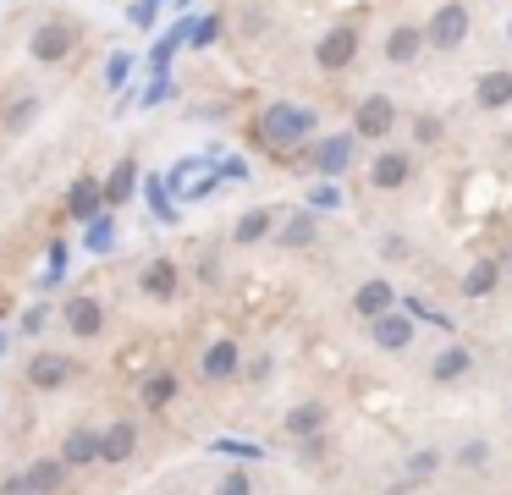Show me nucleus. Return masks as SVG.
<instances>
[{
	"label": "nucleus",
	"instance_id": "nucleus-29",
	"mask_svg": "<svg viewBox=\"0 0 512 495\" xmlns=\"http://www.w3.org/2000/svg\"><path fill=\"white\" fill-rule=\"evenodd\" d=\"M402 473H408L413 484L435 479V473H441V451H435V446H419V451H408V462H402Z\"/></svg>",
	"mask_w": 512,
	"mask_h": 495
},
{
	"label": "nucleus",
	"instance_id": "nucleus-39",
	"mask_svg": "<svg viewBox=\"0 0 512 495\" xmlns=\"http://www.w3.org/2000/svg\"><path fill=\"white\" fill-rule=\"evenodd\" d=\"M45 319H50V308L34 303V308H28V319H23V330H45Z\"/></svg>",
	"mask_w": 512,
	"mask_h": 495
},
{
	"label": "nucleus",
	"instance_id": "nucleus-10",
	"mask_svg": "<svg viewBox=\"0 0 512 495\" xmlns=\"http://www.w3.org/2000/svg\"><path fill=\"white\" fill-rule=\"evenodd\" d=\"M34 61H45V66H56V61H67L72 50H78V22H45V28L34 33Z\"/></svg>",
	"mask_w": 512,
	"mask_h": 495
},
{
	"label": "nucleus",
	"instance_id": "nucleus-4",
	"mask_svg": "<svg viewBox=\"0 0 512 495\" xmlns=\"http://www.w3.org/2000/svg\"><path fill=\"white\" fill-rule=\"evenodd\" d=\"M424 39H430V50H463V39H468V6L463 0H446V6L424 22Z\"/></svg>",
	"mask_w": 512,
	"mask_h": 495
},
{
	"label": "nucleus",
	"instance_id": "nucleus-31",
	"mask_svg": "<svg viewBox=\"0 0 512 495\" xmlns=\"http://www.w3.org/2000/svg\"><path fill=\"white\" fill-rule=\"evenodd\" d=\"M89 248H94V253H111V248H116V226H111V215L89 220Z\"/></svg>",
	"mask_w": 512,
	"mask_h": 495
},
{
	"label": "nucleus",
	"instance_id": "nucleus-37",
	"mask_svg": "<svg viewBox=\"0 0 512 495\" xmlns=\"http://www.w3.org/2000/svg\"><path fill=\"white\" fill-rule=\"evenodd\" d=\"M413 143H424V149L441 143V116H419V121H413Z\"/></svg>",
	"mask_w": 512,
	"mask_h": 495
},
{
	"label": "nucleus",
	"instance_id": "nucleus-9",
	"mask_svg": "<svg viewBox=\"0 0 512 495\" xmlns=\"http://www.w3.org/2000/svg\"><path fill=\"white\" fill-rule=\"evenodd\" d=\"M199 374H204L210 385H226V380H237V374H243V347H237L232 336L210 341V347H204V358H199Z\"/></svg>",
	"mask_w": 512,
	"mask_h": 495
},
{
	"label": "nucleus",
	"instance_id": "nucleus-26",
	"mask_svg": "<svg viewBox=\"0 0 512 495\" xmlns=\"http://www.w3.org/2000/svg\"><path fill=\"white\" fill-rule=\"evenodd\" d=\"M496 281H501V259H479L474 270H463V281H457V292L474 303V297H490L496 292Z\"/></svg>",
	"mask_w": 512,
	"mask_h": 495
},
{
	"label": "nucleus",
	"instance_id": "nucleus-2",
	"mask_svg": "<svg viewBox=\"0 0 512 495\" xmlns=\"http://www.w3.org/2000/svg\"><path fill=\"white\" fill-rule=\"evenodd\" d=\"M358 44H364L358 22H336V28H325V39L314 44V61H320V72H347V66L358 61Z\"/></svg>",
	"mask_w": 512,
	"mask_h": 495
},
{
	"label": "nucleus",
	"instance_id": "nucleus-34",
	"mask_svg": "<svg viewBox=\"0 0 512 495\" xmlns=\"http://www.w3.org/2000/svg\"><path fill=\"white\" fill-rule=\"evenodd\" d=\"M215 39H221V17H199V22H193V33H188L193 50H204V44H215Z\"/></svg>",
	"mask_w": 512,
	"mask_h": 495
},
{
	"label": "nucleus",
	"instance_id": "nucleus-21",
	"mask_svg": "<svg viewBox=\"0 0 512 495\" xmlns=\"http://www.w3.org/2000/svg\"><path fill=\"white\" fill-rule=\"evenodd\" d=\"M276 242L281 248H314V242H320V220H314V209H292V215H281Z\"/></svg>",
	"mask_w": 512,
	"mask_h": 495
},
{
	"label": "nucleus",
	"instance_id": "nucleus-11",
	"mask_svg": "<svg viewBox=\"0 0 512 495\" xmlns=\"http://www.w3.org/2000/svg\"><path fill=\"white\" fill-rule=\"evenodd\" d=\"M446 462H452L457 473H468V479H479V473L496 468V440H490V435H468V440H457V446H452V457H446Z\"/></svg>",
	"mask_w": 512,
	"mask_h": 495
},
{
	"label": "nucleus",
	"instance_id": "nucleus-28",
	"mask_svg": "<svg viewBox=\"0 0 512 495\" xmlns=\"http://www.w3.org/2000/svg\"><path fill=\"white\" fill-rule=\"evenodd\" d=\"M138 182H144V176H138V160H116V171L105 176V204H127V198L138 193Z\"/></svg>",
	"mask_w": 512,
	"mask_h": 495
},
{
	"label": "nucleus",
	"instance_id": "nucleus-3",
	"mask_svg": "<svg viewBox=\"0 0 512 495\" xmlns=\"http://www.w3.org/2000/svg\"><path fill=\"white\" fill-rule=\"evenodd\" d=\"M391 127H397V105H391V94H364L353 105V138L380 143V138H391Z\"/></svg>",
	"mask_w": 512,
	"mask_h": 495
},
{
	"label": "nucleus",
	"instance_id": "nucleus-41",
	"mask_svg": "<svg viewBox=\"0 0 512 495\" xmlns=\"http://www.w3.org/2000/svg\"><path fill=\"white\" fill-rule=\"evenodd\" d=\"M199 275L215 286V275H221V264H215V253H204V259H199Z\"/></svg>",
	"mask_w": 512,
	"mask_h": 495
},
{
	"label": "nucleus",
	"instance_id": "nucleus-38",
	"mask_svg": "<svg viewBox=\"0 0 512 495\" xmlns=\"http://www.w3.org/2000/svg\"><path fill=\"white\" fill-rule=\"evenodd\" d=\"M0 495H39V490H34V479H28V468H23V473H6V479H0Z\"/></svg>",
	"mask_w": 512,
	"mask_h": 495
},
{
	"label": "nucleus",
	"instance_id": "nucleus-24",
	"mask_svg": "<svg viewBox=\"0 0 512 495\" xmlns=\"http://www.w3.org/2000/svg\"><path fill=\"white\" fill-rule=\"evenodd\" d=\"M474 105H479V110H507V105H512V72H507V66H496V72H479Z\"/></svg>",
	"mask_w": 512,
	"mask_h": 495
},
{
	"label": "nucleus",
	"instance_id": "nucleus-27",
	"mask_svg": "<svg viewBox=\"0 0 512 495\" xmlns=\"http://www.w3.org/2000/svg\"><path fill=\"white\" fill-rule=\"evenodd\" d=\"M67 462H61V457H39V462H28V479H34V490L39 495H61V490H67Z\"/></svg>",
	"mask_w": 512,
	"mask_h": 495
},
{
	"label": "nucleus",
	"instance_id": "nucleus-1",
	"mask_svg": "<svg viewBox=\"0 0 512 495\" xmlns=\"http://www.w3.org/2000/svg\"><path fill=\"white\" fill-rule=\"evenodd\" d=\"M309 132H314V110L298 105V99H276V105L259 110V138H265L276 154L309 143Z\"/></svg>",
	"mask_w": 512,
	"mask_h": 495
},
{
	"label": "nucleus",
	"instance_id": "nucleus-14",
	"mask_svg": "<svg viewBox=\"0 0 512 495\" xmlns=\"http://www.w3.org/2000/svg\"><path fill=\"white\" fill-rule=\"evenodd\" d=\"M72 374H78V363L67 352H34V363H28V385H39V391H61Z\"/></svg>",
	"mask_w": 512,
	"mask_h": 495
},
{
	"label": "nucleus",
	"instance_id": "nucleus-5",
	"mask_svg": "<svg viewBox=\"0 0 512 495\" xmlns=\"http://www.w3.org/2000/svg\"><path fill=\"white\" fill-rule=\"evenodd\" d=\"M353 160H358V138H353V132H331V138H320L309 149V165L325 176V182H336Z\"/></svg>",
	"mask_w": 512,
	"mask_h": 495
},
{
	"label": "nucleus",
	"instance_id": "nucleus-12",
	"mask_svg": "<svg viewBox=\"0 0 512 495\" xmlns=\"http://www.w3.org/2000/svg\"><path fill=\"white\" fill-rule=\"evenodd\" d=\"M391 308H402L397 303V286L391 281H380V275H369V281H358V292H353V314L364 319H380V314H391Z\"/></svg>",
	"mask_w": 512,
	"mask_h": 495
},
{
	"label": "nucleus",
	"instance_id": "nucleus-43",
	"mask_svg": "<svg viewBox=\"0 0 512 495\" xmlns=\"http://www.w3.org/2000/svg\"><path fill=\"white\" fill-rule=\"evenodd\" d=\"M507 413H512V407H507Z\"/></svg>",
	"mask_w": 512,
	"mask_h": 495
},
{
	"label": "nucleus",
	"instance_id": "nucleus-22",
	"mask_svg": "<svg viewBox=\"0 0 512 495\" xmlns=\"http://www.w3.org/2000/svg\"><path fill=\"white\" fill-rule=\"evenodd\" d=\"M171 402H177V369L144 374V385H138V407H144V413H166Z\"/></svg>",
	"mask_w": 512,
	"mask_h": 495
},
{
	"label": "nucleus",
	"instance_id": "nucleus-8",
	"mask_svg": "<svg viewBox=\"0 0 512 495\" xmlns=\"http://www.w3.org/2000/svg\"><path fill=\"white\" fill-rule=\"evenodd\" d=\"M281 435L287 440H314V435H331V407L325 402H298V407H287V418H281Z\"/></svg>",
	"mask_w": 512,
	"mask_h": 495
},
{
	"label": "nucleus",
	"instance_id": "nucleus-19",
	"mask_svg": "<svg viewBox=\"0 0 512 495\" xmlns=\"http://www.w3.org/2000/svg\"><path fill=\"white\" fill-rule=\"evenodd\" d=\"M138 286H144V297H155V303H171V297L182 292V270L171 259H149L144 275H138Z\"/></svg>",
	"mask_w": 512,
	"mask_h": 495
},
{
	"label": "nucleus",
	"instance_id": "nucleus-30",
	"mask_svg": "<svg viewBox=\"0 0 512 495\" xmlns=\"http://www.w3.org/2000/svg\"><path fill=\"white\" fill-rule=\"evenodd\" d=\"M309 209H342V187L325 182V176H320V182L309 187Z\"/></svg>",
	"mask_w": 512,
	"mask_h": 495
},
{
	"label": "nucleus",
	"instance_id": "nucleus-23",
	"mask_svg": "<svg viewBox=\"0 0 512 495\" xmlns=\"http://www.w3.org/2000/svg\"><path fill=\"white\" fill-rule=\"evenodd\" d=\"M276 226H281V215L276 209H243L237 215V226H232V242H243V248H254V242H265V237H276Z\"/></svg>",
	"mask_w": 512,
	"mask_h": 495
},
{
	"label": "nucleus",
	"instance_id": "nucleus-15",
	"mask_svg": "<svg viewBox=\"0 0 512 495\" xmlns=\"http://www.w3.org/2000/svg\"><path fill=\"white\" fill-rule=\"evenodd\" d=\"M133 451H138V424L133 418H111V424L100 429V462H133Z\"/></svg>",
	"mask_w": 512,
	"mask_h": 495
},
{
	"label": "nucleus",
	"instance_id": "nucleus-25",
	"mask_svg": "<svg viewBox=\"0 0 512 495\" xmlns=\"http://www.w3.org/2000/svg\"><path fill=\"white\" fill-rule=\"evenodd\" d=\"M166 187H177L182 198H204V193H210V187H215V171H210V165H204V160H182L177 171L166 176Z\"/></svg>",
	"mask_w": 512,
	"mask_h": 495
},
{
	"label": "nucleus",
	"instance_id": "nucleus-42",
	"mask_svg": "<svg viewBox=\"0 0 512 495\" xmlns=\"http://www.w3.org/2000/svg\"><path fill=\"white\" fill-rule=\"evenodd\" d=\"M149 6H160V0H149Z\"/></svg>",
	"mask_w": 512,
	"mask_h": 495
},
{
	"label": "nucleus",
	"instance_id": "nucleus-33",
	"mask_svg": "<svg viewBox=\"0 0 512 495\" xmlns=\"http://www.w3.org/2000/svg\"><path fill=\"white\" fill-rule=\"evenodd\" d=\"M215 495H254V479H248L243 468H232V473H221V479H215Z\"/></svg>",
	"mask_w": 512,
	"mask_h": 495
},
{
	"label": "nucleus",
	"instance_id": "nucleus-13",
	"mask_svg": "<svg viewBox=\"0 0 512 495\" xmlns=\"http://www.w3.org/2000/svg\"><path fill=\"white\" fill-rule=\"evenodd\" d=\"M468 374H474V352L463 341H452V347H441L430 358V385H463Z\"/></svg>",
	"mask_w": 512,
	"mask_h": 495
},
{
	"label": "nucleus",
	"instance_id": "nucleus-16",
	"mask_svg": "<svg viewBox=\"0 0 512 495\" xmlns=\"http://www.w3.org/2000/svg\"><path fill=\"white\" fill-rule=\"evenodd\" d=\"M61 319H67V330H72L78 341H94V336L105 330V308H100V297H67Z\"/></svg>",
	"mask_w": 512,
	"mask_h": 495
},
{
	"label": "nucleus",
	"instance_id": "nucleus-32",
	"mask_svg": "<svg viewBox=\"0 0 512 495\" xmlns=\"http://www.w3.org/2000/svg\"><path fill=\"white\" fill-rule=\"evenodd\" d=\"M270 374H276V358H270V352H259V358L243 363V380L248 385H270Z\"/></svg>",
	"mask_w": 512,
	"mask_h": 495
},
{
	"label": "nucleus",
	"instance_id": "nucleus-6",
	"mask_svg": "<svg viewBox=\"0 0 512 495\" xmlns=\"http://www.w3.org/2000/svg\"><path fill=\"white\" fill-rule=\"evenodd\" d=\"M413 336H419V319H413L408 308H391V314L369 319V341H375L380 352H408Z\"/></svg>",
	"mask_w": 512,
	"mask_h": 495
},
{
	"label": "nucleus",
	"instance_id": "nucleus-7",
	"mask_svg": "<svg viewBox=\"0 0 512 495\" xmlns=\"http://www.w3.org/2000/svg\"><path fill=\"white\" fill-rule=\"evenodd\" d=\"M413 182V154L408 149H380L375 160H369V187L375 193H397V187Z\"/></svg>",
	"mask_w": 512,
	"mask_h": 495
},
{
	"label": "nucleus",
	"instance_id": "nucleus-17",
	"mask_svg": "<svg viewBox=\"0 0 512 495\" xmlns=\"http://www.w3.org/2000/svg\"><path fill=\"white\" fill-rule=\"evenodd\" d=\"M424 50H430V39H424L419 22H397V28L386 33V61L391 66H413Z\"/></svg>",
	"mask_w": 512,
	"mask_h": 495
},
{
	"label": "nucleus",
	"instance_id": "nucleus-18",
	"mask_svg": "<svg viewBox=\"0 0 512 495\" xmlns=\"http://www.w3.org/2000/svg\"><path fill=\"white\" fill-rule=\"evenodd\" d=\"M67 215L83 220V226H89V220H100L105 215V182L78 176V182H72V193H67Z\"/></svg>",
	"mask_w": 512,
	"mask_h": 495
},
{
	"label": "nucleus",
	"instance_id": "nucleus-20",
	"mask_svg": "<svg viewBox=\"0 0 512 495\" xmlns=\"http://www.w3.org/2000/svg\"><path fill=\"white\" fill-rule=\"evenodd\" d=\"M56 457L67 462V468H89V462H100V429H89V424L67 429V440H61Z\"/></svg>",
	"mask_w": 512,
	"mask_h": 495
},
{
	"label": "nucleus",
	"instance_id": "nucleus-35",
	"mask_svg": "<svg viewBox=\"0 0 512 495\" xmlns=\"http://www.w3.org/2000/svg\"><path fill=\"white\" fill-rule=\"evenodd\" d=\"M34 110H39V99H34V94H23V99L12 105V116H6V132H23L28 121H34Z\"/></svg>",
	"mask_w": 512,
	"mask_h": 495
},
{
	"label": "nucleus",
	"instance_id": "nucleus-40",
	"mask_svg": "<svg viewBox=\"0 0 512 495\" xmlns=\"http://www.w3.org/2000/svg\"><path fill=\"white\" fill-rule=\"evenodd\" d=\"M133 22H138V28H155V6H149V0H138V6H133Z\"/></svg>",
	"mask_w": 512,
	"mask_h": 495
},
{
	"label": "nucleus",
	"instance_id": "nucleus-36",
	"mask_svg": "<svg viewBox=\"0 0 512 495\" xmlns=\"http://www.w3.org/2000/svg\"><path fill=\"white\" fill-rule=\"evenodd\" d=\"M127 72H133V55H127V50H116L111 61H105V83H111V88H122V83H127Z\"/></svg>",
	"mask_w": 512,
	"mask_h": 495
}]
</instances>
